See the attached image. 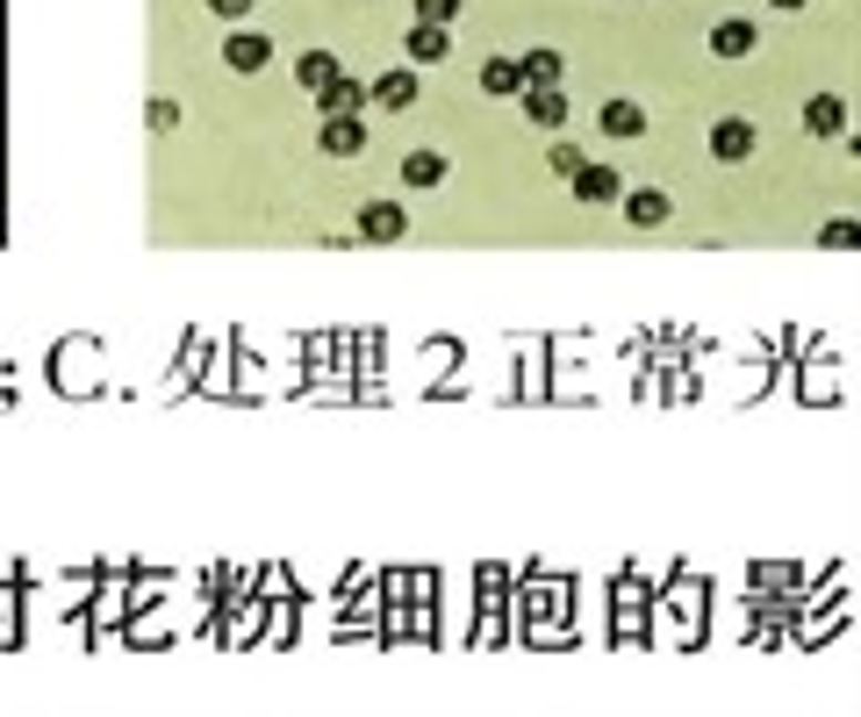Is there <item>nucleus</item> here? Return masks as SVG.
<instances>
[{"instance_id":"obj_18","label":"nucleus","mask_w":861,"mask_h":717,"mask_svg":"<svg viewBox=\"0 0 861 717\" xmlns=\"http://www.w3.org/2000/svg\"><path fill=\"white\" fill-rule=\"evenodd\" d=\"M410 51H417V58H438V51H445V29H431V22H424V29L410 37Z\"/></svg>"},{"instance_id":"obj_14","label":"nucleus","mask_w":861,"mask_h":717,"mask_svg":"<svg viewBox=\"0 0 861 717\" xmlns=\"http://www.w3.org/2000/svg\"><path fill=\"white\" fill-rule=\"evenodd\" d=\"M230 65H237V72H259V65H266V43H259V37H230Z\"/></svg>"},{"instance_id":"obj_12","label":"nucleus","mask_w":861,"mask_h":717,"mask_svg":"<svg viewBox=\"0 0 861 717\" xmlns=\"http://www.w3.org/2000/svg\"><path fill=\"white\" fill-rule=\"evenodd\" d=\"M811 130H819V136H840V130H848V109H840V94H819V101H811Z\"/></svg>"},{"instance_id":"obj_5","label":"nucleus","mask_w":861,"mask_h":717,"mask_svg":"<svg viewBox=\"0 0 861 717\" xmlns=\"http://www.w3.org/2000/svg\"><path fill=\"white\" fill-rule=\"evenodd\" d=\"M574 180V194H582V202H611L617 194V173L611 165H582V173H567Z\"/></svg>"},{"instance_id":"obj_15","label":"nucleus","mask_w":861,"mask_h":717,"mask_svg":"<svg viewBox=\"0 0 861 717\" xmlns=\"http://www.w3.org/2000/svg\"><path fill=\"white\" fill-rule=\"evenodd\" d=\"M561 115H567V101L553 94V86H539V94H532V122H546V130H553Z\"/></svg>"},{"instance_id":"obj_8","label":"nucleus","mask_w":861,"mask_h":717,"mask_svg":"<svg viewBox=\"0 0 861 717\" xmlns=\"http://www.w3.org/2000/svg\"><path fill=\"white\" fill-rule=\"evenodd\" d=\"M481 86H489V94H517L524 65H517V58H489V65H481Z\"/></svg>"},{"instance_id":"obj_17","label":"nucleus","mask_w":861,"mask_h":717,"mask_svg":"<svg viewBox=\"0 0 861 717\" xmlns=\"http://www.w3.org/2000/svg\"><path fill=\"white\" fill-rule=\"evenodd\" d=\"M417 14H424V22H431V29H445V22H452V14H460V0H417Z\"/></svg>"},{"instance_id":"obj_1","label":"nucleus","mask_w":861,"mask_h":717,"mask_svg":"<svg viewBox=\"0 0 861 717\" xmlns=\"http://www.w3.org/2000/svg\"><path fill=\"white\" fill-rule=\"evenodd\" d=\"M359 231H367L373 244H396L402 231H410V223H402V208H396V202H367V208H359Z\"/></svg>"},{"instance_id":"obj_3","label":"nucleus","mask_w":861,"mask_h":717,"mask_svg":"<svg viewBox=\"0 0 861 717\" xmlns=\"http://www.w3.org/2000/svg\"><path fill=\"white\" fill-rule=\"evenodd\" d=\"M711 151H718V158H747V151H754V122L725 115L718 130H711Z\"/></svg>"},{"instance_id":"obj_13","label":"nucleus","mask_w":861,"mask_h":717,"mask_svg":"<svg viewBox=\"0 0 861 717\" xmlns=\"http://www.w3.org/2000/svg\"><path fill=\"white\" fill-rule=\"evenodd\" d=\"M301 86H316V94H324V86H338V58H330V51H309V58H301Z\"/></svg>"},{"instance_id":"obj_2","label":"nucleus","mask_w":861,"mask_h":717,"mask_svg":"<svg viewBox=\"0 0 861 717\" xmlns=\"http://www.w3.org/2000/svg\"><path fill=\"white\" fill-rule=\"evenodd\" d=\"M359 144H367V122H359V115H324V151H338V158H352Z\"/></svg>"},{"instance_id":"obj_10","label":"nucleus","mask_w":861,"mask_h":717,"mask_svg":"<svg viewBox=\"0 0 861 717\" xmlns=\"http://www.w3.org/2000/svg\"><path fill=\"white\" fill-rule=\"evenodd\" d=\"M359 109H367V86H352V80L324 86V115H359Z\"/></svg>"},{"instance_id":"obj_4","label":"nucleus","mask_w":861,"mask_h":717,"mask_svg":"<svg viewBox=\"0 0 861 717\" xmlns=\"http://www.w3.org/2000/svg\"><path fill=\"white\" fill-rule=\"evenodd\" d=\"M373 101H381V109H410V101H417V72H381V80H373Z\"/></svg>"},{"instance_id":"obj_19","label":"nucleus","mask_w":861,"mask_h":717,"mask_svg":"<svg viewBox=\"0 0 861 717\" xmlns=\"http://www.w3.org/2000/svg\"><path fill=\"white\" fill-rule=\"evenodd\" d=\"M208 8H216L223 22H237V14H252V0H208Z\"/></svg>"},{"instance_id":"obj_6","label":"nucleus","mask_w":861,"mask_h":717,"mask_svg":"<svg viewBox=\"0 0 861 717\" xmlns=\"http://www.w3.org/2000/svg\"><path fill=\"white\" fill-rule=\"evenodd\" d=\"M639 130H646L639 101H611V109H603V136H639Z\"/></svg>"},{"instance_id":"obj_11","label":"nucleus","mask_w":861,"mask_h":717,"mask_svg":"<svg viewBox=\"0 0 861 717\" xmlns=\"http://www.w3.org/2000/svg\"><path fill=\"white\" fill-rule=\"evenodd\" d=\"M625 216H632V223H660V216H668V194H660V187L625 194Z\"/></svg>"},{"instance_id":"obj_9","label":"nucleus","mask_w":861,"mask_h":717,"mask_svg":"<svg viewBox=\"0 0 861 717\" xmlns=\"http://www.w3.org/2000/svg\"><path fill=\"white\" fill-rule=\"evenodd\" d=\"M402 180H410V187H438V180H445V158H438V151H410V158H402Z\"/></svg>"},{"instance_id":"obj_7","label":"nucleus","mask_w":861,"mask_h":717,"mask_svg":"<svg viewBox=\"0 0 861 717\" xmlns=\"http://www.w3.org/2000/svg\"><path fill=\"white\" fill-rule=\"evenodd\" d=\"M711 51L718 58H747L754 51V22H718L711 29Z\"/></svg>"},{"instance_id":"obj_20","label":"nucleus","mask_w":861,"mask_h":717,"mask_svg":"<svg viewBox=\"0 0 861 717\" xmlns=\"http://www.w3.org/2000/svg\"><path fill=\"white\" fill-rule=\"evenodd\" d=\"M776 8H804V0H776Z\"/></svg>"},{"instance_id":"obj_16","label":"nucleus","mask_w":861,"mask_h":717,"mask_svg":"<svg viewBox=\"0 0 861 717\" xmlns=\"http://www.w3.org/2000/svg\"><path fill=\"white\" fill-rule=\"evenodd\" d=\"M524 72H532L539 86H553V80H561V58H553V51H532V58H524Z\"/></svg>"}]
</instances>
